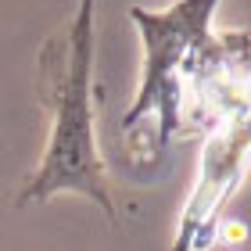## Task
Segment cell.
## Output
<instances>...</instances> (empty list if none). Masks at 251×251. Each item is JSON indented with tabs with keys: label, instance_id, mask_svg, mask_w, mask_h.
Masks as SVG:
<instances>
[{
	"label": "cell",
	"instance_id": "cell-1",
	"mask_svg": "<svg viewBox=\"0 0 251 251\" xmlns=\"http://www.w3.org/2000/svg\"><path fill=\"white\" fill-rule=\"evenodd\" d=\"M65 58L47 47L43 58V97L54 115L47 154L32 176V183L18 194L22 204L47 201L58 190L86 194L111 223H119L115 201L104 183V162L94 144V115H90V72H94V0L79 4L65 43Z\"/></svg>",
	"mask_w": 251,
	"mask_h": 251
},
{
	"label": "cell",
	"instance_id": "cell-2",
	"mask_svg": "<svg viewBox=\"0 0 251 251\" xmlns=\"http://www.w3.org/2000/svg\"><path fill=\"white\" fill-rule=\"evenodd\" d=\"M219 0H179L169 11L154 15V11L133 7L129 18L136 22L147 47V65H144V83L140 97L133 100L126 126H136L147 119V111H158L162 119V140H169L173 126L179 119V79L187 72V58L194 54H223V43L208 36V18Z\"/></svg>",
	"mask_w": 251,
	"mask_h": 251
}]
</instances>
